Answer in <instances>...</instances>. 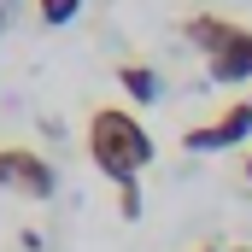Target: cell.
Segmentation results:
<instances>
[{
  "mask_svg": "<svg viewBox=\"0 0 252 252\" xmlns=\"http://www.w3.org/2000/svg\"><path fill=\"white\" fill-rule=\"evenodd\" d=\"M241 252H252V247H241Z\"/></svg>",
  "mask_w": 252,
  "mask_h": 252,
  "instance_id": "8fae6325",
  "label": "cell"
},
{
  "mask_svg": "<svg viewBox=\"0 0 252 252\" xmlns=\"http://www.w3.org/2000/svg\"><path fill=\"white\" fill-rule=\"evenodd\" d=\"M182 35L205 53L211 82H252V30L235 18H217V12H188L182 18Z\"/></svg>",
  "mask_w": 252,
  "mask_h": 252,
  "instance_id": "7a4b0ae2",
  "label": "cell"
},
{
  "mask_svg": "<svg viewBox=\"0 0 252 252\" xmlns=\"http://www.w3.org/2000/svg\"><path fill=\"white\" fill-rule=\"evenodd\" d=\"M193 252H223V247H217V241H205V247H193Z\"/></svg>",
  "mask_w": 252,
  "mask_h": 252,
  "instance_id": "9c48e42d",
  "label": "cell"
},
{
  "mask_svg": "<svg viewBox=\"0 0 252 252\" xmlns=\"http://www.w3.org/2000/svg\"><path fill=\"white\" fill-rule=\"evenodd\" d=\"M6 24H12V6H6V0H0V35H6Z\"/></svg>",
  "mask_w": 252,
  "mask_h": 252,
  "instance_id": "ba28073f",
  "label": "cell"
},
{
  "mask_svg": "<svg viewBox=\"0 0 252 252\" xmlns=\"http://www.w3.org/2000/svg\"><path fill=\"white\" fill-rule=\"evenodd\" d=\"M0 188L24 193V199H53L59 193V176H53V164L35 147H0Z\"/></svg>",
  "mask_w": 252,
  "mask_h": 252,
  "instance_id": "3957f363",
  "label": "cell"
},
{
  "mask_svg": "<svg viewBox=\"0 0 252 252\" xmlns=\"http://www.w3.org/2000/svg\"><path fill=\"white\" fill-rule=\"evenodd\" d=\"M247 182H252V153H247Z\"/></svg>",
  "mask_w": 252,
  "mask_h": 252,
  "instance_id": "30bf717a",
  "label": "cell"
},
{
  "mask_svg": "<svg viewBox=\"0 0 252 252\" xmlns=\"http://www.w3.org/2000/svg\"><path fill=\"white\" fill-rule=\"evenodd\" d=\"M247 135H252V94L235 100V106H223L211 124L182 129V147H188V153H229V147H241Z\"/></svg>",
  "mask_w": 252,
  "mask_h": 252,
  "instance_id": "277c9868",
  "label": "cell"
},
{
  "mask_svg": "<svg viewBox=\"0 0 252 252\" xmlns=\"http://www.w3.org/2000/svg\"><path fill=\"white\" fill-rule=\"evenodd\" d=\"M118 205H124V217H141V188H135V182L118 188Z\"/></svg>",
  "mask_w": 252,
  "mask_h": 252,
  "instance_id": "52a82bcc",
  "label": "cell"
},
{
  "mask_svg": "<svg viewBox=\"0 0 252 252\" xmlns=\"http://www.w3.org/2000/svg\"><path fill=\"white\" fill-rule=\"evenodd\" d=\"M118 82H124V94L129 100H135V106H153V100H158V94H164V82H158V70H153V64H118Z\"/></svg>",
  "mask_w": 252,
  "mask_h": 252,
  "instance_id": "5b68a950",
  "label": "cell"
},
{
  "mask_svg": "<svg viewBox=\"0 0 252 252\" xmlns=\"http://www.w3.org/2000/svg\"><path fill=\"white\" fill-rule=\"evenodd\" d=\"M35 12H41L47 30H59V24H70V18L82 12V0H35Z\"/></svg>",
  "mask_w": 252,
  "mask_h": 252,
  "instance_id": "8992f818",
  "label": "cell"
},
{
  "mask_svg": "<svg viewBox=\"0 0 252 252\" xmlns=\"http://www.w3.org/2000/svg\"><path fill=\"white\" fill-rule=\"evenodd\" d=\"M88 158H94V170H100L106 182L129 188V182L153 164V135H147L141 118L124 112V106H94V112H88Z\"/></svg>",
  "mask_w": 252,
  "mask_h": 252,
  "instance_id": "6da1fadb",
  "label": "cell"
}]
</instances>
